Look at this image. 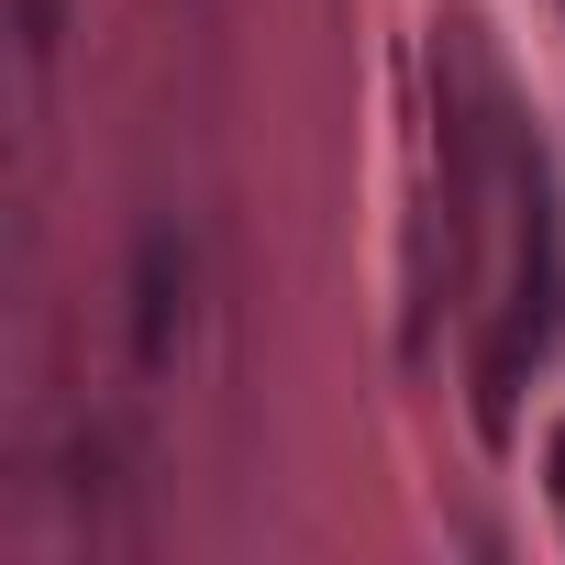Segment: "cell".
Wrapping results in <instances>:
<instances>
[{"instance_id":"1","label":"cell","mask_w":565,"mask_h":565,"mask_svg":"<svg viewBox=\"0 0 565 565\" xmlns=\"http://www.w3.org/2000/svg\"><path fill=\"white\" fill-rule=\"evenodd\" d=\"M178 344H189V233L145 222V244H134V366L167 377Z\"/></svg>"}]
</instances>
